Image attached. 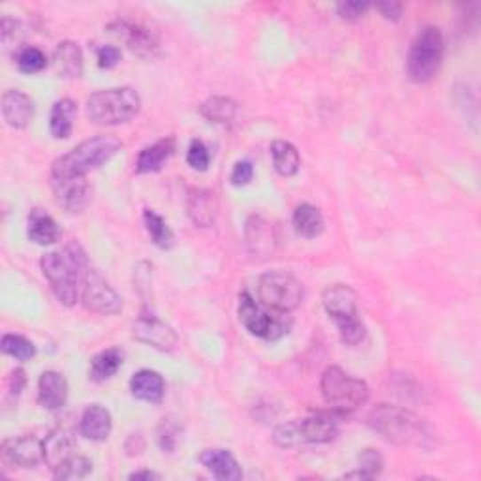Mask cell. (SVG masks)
Masks as SVG:
<instances>
[{"instance_id": "obj_1", "label": "cell", "mask_w": 481, "mask_h": 481, "mask_svg": "<svg viewBox=\"0 0 481 481\" xmlns=\"http://www.w3.org/2000/svg\"><path fill=\"white\" fill-rule=\"evenodd\" d=\"M45 280L64 307H74L82 299L83 280L89 271L87 254L79 243H70L60 250L45 252L40 260Z\"/></svg>"}, {"instance_id": "obj_2", "label": "cell", "mask_w": 481, "mask_h": 481, "mask_svg": "<svg viewBox=\"0 0 481 481\" xmlns=\"http://www.w3.org/2000/svg\"><path fill=\"white\" fill-rule=\"evenodd\" d=\"M368 427L378 432L383 440L400 447H425L430 438L429 429L420 415L391 405H378L373 408L368 414Z\"/></svg>"}, {"instance_id": "obj_3", "label": "cell", "mask_w": 481, "mask_h": 481, "mask_svg": "<svg viewBox=\"0 0 481 481\" xmlns=\"http://www.w3.org/2000/svg\"><path fill=\"white\" fill-rule=\"evenodd\" d=\"M122 149L115 136H94L59 156L51 164V177H87L89 171L107 164Z\"/></svg>"}, {"instance_id": "obj_4", "label": "cell", "mask_w": 481, "mask_h": 481, "mask_svg": "<svg viewBox=\"0 0 481 481\" xmlns=\"http://www.w3.org/2000/svg\"><path fill=\"white\" fill-rule=\"evenodd\" d=\"M141 109V99L132 87L104 89L89 96L87 117L94 124L117 126L132 121Z\"/></svg>"}, {"instance_id": "obj_5", "label": "cell", "mask_w": 481, "mask_h": 481, "mask_svg": "<svg viewBox=\"0 0 481 481\" xmlns=\"http://www.w3.org/2000/svg\"><path fill=\"white\" fill-rule=\"evenodd\" d=\"M319 391L326 400V405L333 414H351L361 408L371 391L368 386L359 380L343 371L341 367H327L319 378Z\"/></svg>"}, {"instance_id": "obj_6", "label": "cell", "mask_w": 481, "mask_h": 481, "mask_svg": "<svg viewBox=\"0 0 481 481\" xmlns=\"http://www.w3.org/2000/svg\"><path fill=\"white\" fill-rule=\"evenodd\" d=\"M444 59V35L438 27H423L412 40L406 57V74L414 83H427L435 77Z\"/></svg>"}, {"instance_id": "obj_7", "label": "cell", "mask_w": 481, "mask_h": 481, "mask_svg": "<svg viewBox=\"0 0 481 481\" xmlns=\"http://www.w3.org/2000/svg\"><path fill=\"white\" fill-rule=\"evenodd\" d=\"M339 435V423L335 414L318 412L303 420H292L275 429V440L280 447H297L304 444H327Z\"/></svg>"}, {"instance_id": "obj_8", "label": "cell", "mask_w": 481, "mask_h": 481, "mask_svg": "<svg viewBox=\"0 0 481 481\" xmlns=\"http://www.w3.org/2000/svg\"><path fill=\"white\" fill-rule=\"evenodd\" d=\"M239 322L254 336L265 341H279L292 327V319L284 312L267 309L265 304L256 301L248 292L239 296Z\"/></svg>"}, {"instance_id": "obj_9", "label": "cell", "mask_w": 481, "mask_h": 481, "mask_svg": "<svg viewBox=\"0 0 481 481\" xmlns=\"http://www.w3.org/2000/svg\"><path fill=\"white\" fill-rule=\"evenodd\" d=\"M303 284L286 271H269L258 280V301L267 309L290 314L303 303Z\"/></svg>"}, {"instance_id": "obj_10", "label": "cell", "mask_w": 481, "mask_h": 481, "mask_svg": "<svg viewBox=\"0 0 481 481\" xmlns=\"http://www.w3.org/2000/svg\"><path fill=\"white\" fill-rule=\"evenodd\" d=\"M82 301L85 309L102 316H115L122 311V297L115 292V288L102 277V272L92 267H89L83 280Z\"/></svg>"}, {"instance_id": "obj_11", "label": "cell", "mask_w": 481, "mask_h": 481, "mask_svg": "<svg viewBox=\"0 0 481 481\" xmlns=\"http://www.w3.org/2000/svg\"><path fill=\"white\" fill-rule=\"evenodd\" d=\"M134 339L149 344L160 351H171L177 346V333L171 326L162 322L151 309H143L132 326Z\"/></svg>"}, {"instance_id": "obj_12", "label": "cell", "mask_w": 481, "mask_h": 481, "mask_svg": "<svg viewBox=\"0 0 481 481\" xmlns=\"http://www.w3.org/2000/svg\"><path fill=\"white\" fill-rule=\"evenodd\" d=\"M3 462L13 469H35L43 461V440L25 435L20 438H8L0 447Z\"/></svg>"}, {"instance_id": "obj_13", "label": "cell", "mask_w": 481, "mask_h": 481, "mask_svg": "<svg viewBox=\"0 0 481 481\" xmlns=\"http://www.w3.org/2000/svg\"><path fill=\"white\" fill-rule=\"evenodd\" d=\"M109 32L121 38L128 50H130L134 55L146 60H153L160 55V42L153 35V32L146 27L136 25V23H128V21H115L114 25H109Z\"/></svg>"}, {"instance_id": "obj_14", "label": "cell", "mask_w": 481, "mask_h": 481, "mask_svg": "<svg viewBox=\"0 0 481 481\" xmlns=\"http://www.w3.org/2000/svg\"><path fill=\"white\" fill-rule=\"evenodd\" d=\"M51 188L57 203L67 213H83L91 201L87 177H51Z\"/></svg>"}, {"instance_id": "obj_15", "label": "cell", "mask_w": 481, "mask_h": 481, "mask_svg": "<svg viewBox=\"0 0 481 481\" xmlns=\"http://www.w3.org/2000/svg\"><path fill=\"white\" fill-rule=\"evenodd\" d=\"M277 230L264 217H250L245 226V243L254 258H269L277 248Z\"/></svg>"}, {"instance_id": "obj_16", "label": "cell", "mask_w": 481, "mask_h": 481, "mask_svg": "<svg viewBox=\"0 0 481 481\" xmlns=\"http://www.w3.org/2000/svg\"><path fill=\"white\" fill-rule=\"evenodd\" d=\"M322 304L335 324L346 318L359 316L358 294L348 284H333L326 288L322 294Z\"/></svg>"}, {"instance_id": "obj_17", "label": "cell", "mask_w": 481, "mask_h": 481, "mask_svg": "<svg viewBox=\"0 0 481 481\" xmlns=\"http://www.w3.org/2000/svg\"><path fill=\"white\" fill-rule=\"evenodd\" d=\"M0 107H3V117L6 124L15 128V130H23L35 119V102H32L28 94L18 89H10L3 94Z\"/></svg>"}, {"instance_id": "obj_18", "label": "cell", "mask_w": 481, "mask_h": 481, "mask_svg": "<svg viewBox=\"0 0 481 481\" xmlns=\"http://www.w3.org/2000/svg\"><path fill=\"white\" fill-rule=\"evenodd\" d=\"M186 213L198 228H211L218 215V200L215 192L207 188H190Z\"/></svg>"}, {"instance_id": "obj_19", "label": "cell", "mask_w": 481, "mask_h": 481, "mask_svg": "<svg viewBox=\"0 0 481 481\" xmlns=\"http://www.w3.org/2000/svg\"><path fill=\"white\" fill-rule=\"evenodd\" d=\"M38 400L40 405L50 410H60L68 400V382L57 371H45L38 380Z\"/></svg>"}, {"instance_id": "obj_20", "label": "cell", "mask_w": 481, "mask_h": 481, "mask_svg": "<svg viewBox=\"0 0 481 481\" xmlns=\"http://www.w3.org/2000/svg\"><path fill=\"white\" fill-rule=\"evenodd\" d=\"M130 391L143 403L160 405L166 397V382L160 373L151 371V368H141L130 378Z\"/></svg>"}, {"instance_id": "obj_21", "label": "cell", "mask_w": 481, "mask_h": 481, "mask_svg": "<svg viewBox=\"0 0 481 481\" xmlns=\"http://www.w3.org/2000/svg\"><path fill=\"white\" fill-rule=\"evenodd\" d=\"M200 462L207 472H211V476L220 481H239L243 477L240 464L228 450H218V447H215V450H203Z\"/></svg>"}, {"instance_id": "obj_22", "label": "cell", "mask_w": 481, "mask_h": 481, "mask_svg": "<svg viewBox=\"0 0 481 481\" xmlns=\"http://www.w3.org/2000/svg\"><path fill=\"white\" fill-rule=\"evenodd\" d=\"M114 429V418L102 405H91L79 420V432L92 442H104Z\"/></svg>"}, {"instance_id": "obj_23", "label": "cell", "mask_w": 481, "mask_h": 481, "mask_svg": "<svg viewBox=\"0 0 481 481\" xmlns=\"http://www.w3.org/2000/svg\"><path fill=\"white\" fill-rule=\"evenodd\" d=\"M53 68L67 79H79L83 75V51L75 42L64 40L53 51Z\"/></svg>"}, {"instance_id": "obj_24", "label": "cell", "mask_w": 481, "mask_h": 481, "mask_svg": "<svg viewBox=\"0 0 481 481\" xmlns=\"http://www.w3.org/2000/svg\"><path fill=\"white\" fill-rule=\"evenodd\" d=\"M43 452H45L43 461L50 464L51 470H55L64 461L75 453V438L68 429L59 427L45 437Z\"/></svg>"}, {"instance_id": "obj_25", "label": "cell", "mask_w": 481, "mask_h": 481, "mask_svg": "<svg viewBox=\"0 0 481 481\" xmlns=\"http://www.w3.org/2000/svg\"><path fill=\"white\" fill-rule=\"evenodd\" d=\"M175 153V139L164 138L153 146L143 147L136 158V171L138 173H154L162 170V166Z\"/></svg>"}, {"instance_id": "obj_26", "label": "cell", "mask_w": 481, "mask_h": 481, "mask_svg": "<svg viewBox=\"0 0 481 481\" xmlns=\"http://www.w3.org/2000/svg\"><path fill=\"white\" fill-rule=\"evenodd\" d=\"M27 235L35 245L50 247L55 245L60 239V228L51 215H47L42 209H35L28 215Z\"/></svg>"}, {"instance_id": "obj_27", "label": "cell", "mask_w": 481, "mask_h": 481, "mask_svg": "<svg viewBox=\"0 0 481 481\" xmlns=\"http://www.w3.org/2000/svg\"><path fill=\"white\" fill-rule=\"evenodd\" d=\"M122 363H124V351L121 348H117V346L106 348L91 359L89 378L96 383H102L109 378H114L119 373Z\"/></svg>"}, {"instance_id": "obj_28", "label": "cell", "mask_w": 481, "mask_h": 481, "mask_svg": "<svg viewBox=\"0 0 481 481\" xmlns=\"http://www.w3.org/2000/svg\"><path fill=\"white\" fill-rule=\"evenodd\" d=\"M77 117V104L70 99H60L53 104L50 114V132L55 139H68Z\"/></svg>"}, {"instance_id": "obj_29", "label": "cell", "mask_w": 481, "mask_h": 481, "mask_svg": "<svg viewBox=\"0 0 481 481\" xmlns=\"http://www.w3.org/2000/svg\"><path fill=\"white\" fill-rule=\"evenodd\" d=\"M292 222H294V230L304 239H314L318 235H322V232L326 230V220H324L322 211L311 203L297 205Z\"/></svg>"}, {"instance_id": "obj_30", "label": "cell", "mask_w": 481, "mask_h": 481, "mask_svg": "<svg viewBox=\"0 0 481 481\" xmlns=\"http://www.w3.org/2000/svg\"><path fill=\"white\" fill-rule=\"evenodd\" d=\"M271 156L272 166L282 177H294L301 168V156L297 149L286 139H275L271 143Z\"/></svg>"}, {"instance_id": "obj_31", "label": "cell", "mask_w": 481, "mask_h": 481, "mask_svg": "<svg viewBox=\"0 0 481 481\" xmlns=\"http://www.w3.org/2000/svg\"><path fill=\"white\" fill-rule=\"evenodd\" d=\"M237 102L228 96H211L200 106V114L215 124H230L237 117Z\"/></svg>"}, {"instance_id": "obj_32", "label": "cell", "mask_w": 481, "mask_h": 481, "mask_svg": "<svg viewBox=\"0 0 481 481\" xmlns=\"http://www.w3.org/2000/svg\"><path fill=\"white\" fill-rule=\"evenodd\" d=\"M143 224H146V230L153 240V245L160 250H170L175 245V233L168 226V222L160 217L153 209L143 211Z\"/></svg>"}, {"instance_id": "obj_33", "label": "cell", "mask_w": 481, "mask_h": 481, "mask_svg": "<svg viewBox=\"0 0 481 481\" xmlns=\"http://www.w3.org/2000/svg\"><path fill=\"white\" fill-rule=\"evenodd\" d=\"M92 472V461H89L83 455L74 453L72 457H68L64 461L59 469L53 470L55 479H62V481H75V479H83Z\"/></svg>"}, {"instance_id": "obj_34", "label": "cell", "mask_w": 481, "mask_h": 481, "mask_svg": "<svg viewBox=\"0 0 481 481\" xmlns=\"http://www.w3.org/2000/svg\"><path fill=\"white\" fill-rule=\"evenodd\" d=\"M3 351L6 356L18 359V361H28L36 356V346L32 341H28L23 335L6 333L3 336Z\"/></svg>"}, {"instance_id": "obj_35", "label": "cell", "mask_w": 481, "mask_h": 481, "mask_svg": "<svg viewBox=\"0 0 481 481\" xmlns=\"http://www.w3.org/2000/svg\"><path fill=\"white\" fill-rule=\"evenodd\" d=\"M15 64H18L20 72L32 75V74H40L47 67V57L40 47L25 45L18 51V55H15Z\"/></svg>"}, {"instance_id": "obj_36", "label": "cell", "mask_w": 481, "mask_h": 481, "mask_svg": "<svg viewBox=\"0 0 481 481\" xmlns=\"http://www.w3.org/2000/svg\"><path fill=\"white\" fill-rule=\"evenodd\" d=\"M383 469V457L380 455L378 450H373V447H368V450H363L359 455V469L358 472H348L344 474L346 479L351 477H359V479H375L382 474Z\"/></svg>"}, {"instance_id": "obj_37", "label": "cell", "mask_w": 481, "mask_h": 481, "mask_svg": "<svg viewBox=\"0 0 481 481\" xmlns=\"http://www.w3.org/2000/svg\"><path fill=\"white\" fill-rule=\"evenodd\" d=\"M336 327H339L341 341L348 346H358L359 343H363L365 335H367V329L359 319V316L341 319V322H336Z\"/></svg>"}, {"instance_id": "obj_38", "label": "cell", "mask_w": 481, "mask_h": 481, "mask_svg": "<svg viewBox=\"0 0 481 481\" xmlns=\"http://www.w3.org/2000/svg\"><path fill=\"white\" fill-rule=\"evenodd\" d=\"M21 40H23V27L20 21H15L8 15H4L3 21H0V42H3V47L8 50H21Z\"/></svg>"}, {"instance_id": "obj_39", "label": "cell", "mask_w": 481, "mask_h": 481, "mask_svg": "<svg viewBox=\"0 0 481 481\" xmlns=\"http://www.w3.org/2000/svg\"><path fill=\"white\" fill-rule=\"evenodd\" d=\"M186 162L192 170L196 171H207L211 164V154L201 139H192L188 151H186Z\"/></svg>"}, {"instance_id": "obj_40", "label": "cell", "mask_w": 481, "mask_h": 481, "mask_svg": "<svg viewBox=\"0 0 481 481\" xmlns=\"http://www.w3.org/2000/svg\"><path fill=\"white\" fill-rule=\"evenodd\" d=\"M25 386H27V373L23 371V368H13L8 376L6 393H4V405L8 408L18 405V400H20Z\"/></svg>"}, {"instance_id": "obj_41", "label": "cell", "mask_w": 481, "mask_h": 481, "mask_svg": "<svg viewBox=\"0 0 481 481\" xmlns=\"http://www.w3.org/2000/svg\"><path fill=\"white\" fill-rule=\"evenodd\" d=\"M156 440H158V446L164 450V453H173L179 442V425L173 423L171 420H164L158 429Z\"/></svg>"}, {"instance_id": "obj_42", "label": "cell", "mask_w": 481, "mask_h": 481, "mask_svg": "<svg viewBox=\"0 0 481 481\" xmlns=\"http://www.w3.org/2000/svg\"><path fill=\"white\" fill-rule=\"evenodd\" d=\"M371 4L368 3H359V0H346V3L336 4V15L344 21H358L363 15L368 12Z\"/></svg>"}, {"instance_id": "obj_43", "label": "cell", "mask_w": 481, "mask_h": 481, "mask_svg": "<svg viewBox=\"0 0 481 481\" xmlns=\"http://www.w3.org/2000/svg\"><path fill=\"white\" fill-rule=\"evenodd\" d=\"M151 279H153V265L149 262H139L134 269V284L141 297H146L151 292Z\"/></svg>"}, {"instance_id": "obj_44", "label": "cell", "mask_w": 481, "mask_h": 481, "mask_svg": "<svg viewBox=\"0 0 481 481\" xmlns=\"http://www.w3.org/2000/svg\"><path fill=\"white\" fill-rule=\"evenodd\" d=\"M121 50L117 45H102L96 50V60H99V67L104 70L115 68L121 62Z\"/></svg>"}, {"instance_id": "obj_45", "label": "cell", "mask_w": 481, "mask_h": 481, "mask_svg": "<svg viewBox=\"0 0 481 481\" xmlns=\"http://www.w3.org/2000/svg\"><path fill=\"white\" fill-rule=\"evenodd\" d=\"M254 179V166L248 160H240L230 173V183L233 186H247Z\"/></svg>"}, {"instance_id": "obj_46", "label": "cell", "mask_w": 481, "mask_h": 481, "mask_svg": "<svg viewBox=\"0 0 481 481\" xmlns=\"http://www.w3.org/2000/svg\"><path fill=\"white\" fill-rule=\"evenodd\" d=\"M376 10L382 13V18L390 21H398L400 15H403V4L393 3V0H386V3H378Z\"/></svg>"}, {"instance_id": "obj_47", "label": "cell", "mask_w": 481, "mask_h": 481, "mask_svg": "<svg viewBox=\"0 0 481 481\" xmlns=\"http://www.w3.org/2000/svg\"><path fill=\"white\" fill-rule=\"evenodd\" d=\"M130 479H136V481L147 479V481H151V479H162V476H160L158 472H153V470H138V472L130 474Z\"/></svg>"}]
</instances>
